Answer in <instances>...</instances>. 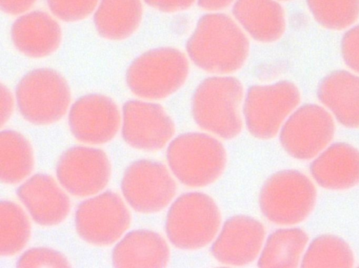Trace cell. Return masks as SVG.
Returning a JSON list of instances; mask_svg holds the SVG:
<instances>
[{"mask_svg": "<svg viewBox=\"0 0 359 268\" xmlns=\"http://www.w3.org/2000/svg\"><path fill=\"white\" fill-rule=\"evenodd\" d=\"M190 60L200 69L217 75L238 71L250 51L247 34L229 15L210 12L198 20L186 43Z\"/></svg>", "mask_w": 359, "mask_h": 268, "instance_id": "obj_1", "label": "cell"}, {"mask_svg": "<svg viewBox=\"0 0 359 268\" xmlns=\"http://www.w3.org/2000/svg\"><path fill=\"white\" fill-rule=\"evenodd\" d=\"M243 86L236 78L217 75L206 78L195 89L191 113L202 129L224 139L237 136L243 127Z\"/></svg>", "mask_w": 359, "mask_h": 268, "instance_id": "obj_2", "label": "cell"}, {"mask_svg": "<svg viewBox=\"0 0 359 268\" xmlns=\"http://www.w3.org/2000/svg\"><path fill=\"white\" fill-rule=\"evenodd\" d=\"M189 73V65L184 53L175 48L161 47L136 57L127 69L126 80L135 95L158 100L179 90Z\"/></svg>", "mask_w": 359, "mask_h": 268, "instance_id": "obj_3", "label": "cell"}, {"mask_svg": "<svg viewBox=\"0 0 359 268\" xmlns=\"http://www.w3.org/2000/svg\"><path fill=\"white\" fill-rule=\"evenodd\" d=\"M166 159L174 176L189 187H203L216 181L226 162L222 143L205 133L178 135L169 143Z\"/></svg>", "mask_w": 359, "mask_h": 268, "instance_id": "obj_4", "label": "cell"}, {"mask_svg": "<svg viewBox=\"0 0 359 268\" xmlns=\"http://www.w3.org/2000/svg\"><path fill=\"white\" fill-rule=\"evenodd\" d=\"M221 223L215 201L208 195L191 192L181 195L170 206L165 219V232L175 247L195 250L208 245Z\"/></svg>", "mask_w": 359, "mask_h": 268, "instance_id": "obj_5", "label": "cell"}, {"mask_svg": "<svg viewBox=\"0 0 359 268\" xmlns=\"http://www.w3.org/2000/svg\"><path fill=\"white\" fill-rule=\"evenodd\" d=\"M316 190L309 178L300 171L285 169L270 176L259 193V207L269 221L294 225L303 221L313 211Z\"/></svg>", "mask_w": 359, "mask_h": 268, "instance_id": "obj_6", "label": "cell"}, {"mask_svg": "<svg viewBox=\"0 0 359 268\" xmlns=\"http://www.w3.org/2000/svg\"><path fill=\"white\" fill-rule=\"evenodd\" d=\"M20 113L37 125L54 123L66 113L71 100L67 80L57 71L39 68L25 73L15 88Z\"/></svg>", "mask_w": 359, "mask_h": 268, "instance_id": "obj_7", "label": "cell"}, {"mask_svg": "<svg viewBox=\"0 0 359 268\" xmlns=\"http://www.w3.org/2000/svg\"><path fill=\"white\" fill-rule=\"evenodd\" d=\"M299 101L298 87L288 80L250 86L242 108L248 132L259 139L273 138Z\"/></svg>", "mask_w": 359, "mask_h": 268, "instance_id": "obj_8", "label": "cell"}, {"mask_svg": "<svg viewBox=\"0 0 359 268\" xmlns=\"http://www.w3.org/2000/svg\"><path fill=\"white\" fill-rule=\"evenodd\" d=\"M335 132L331 115L322 106L304 104L294 111L280 129V142L292 157L308 160L319 154Z\"/></svg>", "mask_w": 359, "mask_h": 268, "instance_id": "obj_9", "label": "cell"}, {"mask_svg": "<svg viewBox=\"0 0 359 268\" xmlns=\"http://www.w3.org/2000/svg\"><path fill=\"white\" fill-rule=\"evenodd\" d=\"M129 205L142 213H156L168 205L176 192V184L161 162L140 160L125 170L121 183Z\"/></svg>", "mask_w": 359, "mask_h": 268, "instance_id": "obj_10", "label": "cell"}, {"mask_svg": "<svg viewBox=\"0 0 359 268\" xmlns=\"http://www.w3.org/2000/svg\"><path fill=\"white\" fill-rule=\"evenodd\" d=\"M129 211L121 198L111 191L83 201L75 213V227L85 241L97 246L115 242L130 225Z\"/></svg>", "mask_w": 359, "mask_h": 268, "instance_id": "obj_11", "label": "cell"}, {"mask_svg": "<svg viewBox=\"0 0 359 268\" xmlns=\"http://www.w3.org/2000/svg\"><path fill=\"white\" fill-rule=\"evenodd\" d=\"M56 175L60 183L70 194L86 197L105 188L111 175V164L101 149L73 146L60 156Z\"/></svg>", "mask_w": 359, "mask_h": 268, "instance_id": "obj_12", "label": "cell"}, {"mask_svg": "<svg viewBox=\"0 0 359 268\" xmlns=\"http://www.w3.org/2000/svg\"><path fill=\"white\" fill-rule=\"evenodd\" d=\"M122 137L129 146L153 151L163 147L175 133V125L156 103L128 100L123 106Z\"/></svg>", "mask_w": 359, "mask_h": 268, "instance_id": "obj_13", "label": "cell"}, {"mask_svg": "<svg viewBox=\"0 0 359 268\" xmlns=\"http://www.w3.org/2000/svg\"><path fill=\"white\" fill-rule=\"evenodd\" d=\"M120 113L114 101L101 94L80 97L72 105L68 123L73 136L90 144L111 141L120 125Z\"/></svg>", "mask_w": 359, "mask_h": 268, "instance_id": "obj_14", "label": "cell"}, {"mask_svg": "<svg viewBox=\"0 0 359 268\" xmlns=\"http://www.w3.org/2000/svg\"><path fill=\"white\" fill-rule=\"evenodd\" d=\"M264 237V227L259 220L244 215L233 216L224 223L210 252L222 264L248 265L257 257Z\"/></svg>", "mask_w": 359, "mask_h": 268, "instance_id": "obj_15", "label": "cell"}, {"mask_svg": "<svg viewBox=\"0 0 359 268\" xmlns=\"http://www.w3.org/2000/svg\"><path fill=\"white\" fill-rule=\"evenodd\" d=\"M17 195L33 220L40 225H57L69 212V197L46 174L30 177L18 188Z\"/></svg>", "mask_w": 359, "mask_h": 268, "instance_id": "obj_16", "label": "cell"}, {"mask_svg": "<svg viewBox=\"0 0 359 268\" xmlns=\"http://www.w3.org/2000/svg\"><path fill=\"white\" fill-rule=\"evenodd\" d=\"M11 37L15 48L26 56L39 58L59 47L62 31L48 13L34 10L19 17L12 24Z\"/></svg>", "mask_w": 359, "mask_h": 268, "instance_id": "obj_17", "label": "cell"}, {"mask_svg": "<svg viewBox=\"0 0 359 268\" xmlns=\"http://www.w3.org/2000/svg\"><path fill=\"white\" fill-rule=\"evenodd\" d=\"M310 171L324 188L349 189L359 183V150L346 143H335L312 162Z\"/></svg>", "mask_w": 359, "mask_h": 268, "instance_id": "obj_18", "label": "cell"}, {"mask_svg": "<svg viewBox=\"0 0 359 268\" xmlns=\"http://www.w3.org/2000/svg\"><path fill=\"white\" fill-rule=\"evenodd\" d=\"M232 13L245 34L259 43L278 41L285 29V12L277 0H235Z\"/></svg>", "mask_w": 359, "mask_h": 268, "instance_id": "obj_19", "label": "cell"}, {"mask_svg": "<svg viewBox=\"0 0 359 268\" xmlns=\"http://www.w3.org/2000/svg\"><path fill=\"white\" fill-rule=\"evenodd\" d=\"M317 96L339 123L359 127V76L345 70L332 71L320 82Z\"/></svg>", "mask_w": 359, "mask_h": 268, "instance_id": "obj_20", "label": "cell"}, {"mask_svg": "<svg viewBox=\"0 0 359 268\" xmlns=\"http://www.w3.org/2000/svg\"><path fill=\"white\" fill-rule=\"evenodd\" d=\"M170 251L164 239L149 230L127 233L114 246L112 264L116 267H164Z\"/></svg>", "mask_w": 359, "mask_h": 268, "instance_id": "obj_21", "label": "cell"}, {"mask_svg": "<svg viewBox=\"0 0 359 268\" xmlns=\"http://www.w3.org/2000/svg\"><path fill=\"white\" fill-rule=\"evenodd\" d=\"M142 16L140 0H101L93 22L100 36L120 41L128 38L135 31Z\"/></svg>", "mask_w": 359, "mask_h": 268, "instance_id": "obj_22", "label": "cell"}, {"mask_svg": "<svg viewBox=\"0 0 359 268\" xmlns=\"http://www.w3.org/2000/svg\"><path fill=\"white\" fill-rule=\"evenodd\" d=\"M299 228L278 229L267 238L258 259L259 267H296L308 243Z\"/></svg>", "mask_w": 359, "mask_h": 268, "instance_id": "obj_23", "label": "cell"}, {"mask_svg": "<svg viewBox=\"0 0 359 268\" xmlns=\"http://www.w3.org/2000/svg\"><path fill=\"white\" fill-rule=\"evenodd\" d=\"M1 180L15 184L25 178L34 167L32 148L20 133L6 129L0 134Z\"/></svg>", "mask_w": 359, "mask_h": 268, "instance_id": "obj_24", "label": "cell"}, {"mask_svg": "<svg viewBox=\"0 0 359 268\" xmlns=\"http://www.w3.org/2000/svg\"><path fill=\"white\" fill-rule=\"evenodd\" d=\"M353 255L348 244L332 234L316 237L309 246L302 267H351Z\"/></svg>", "mask_w": 359, "mask_h": 268, "instance_id": "obj_25", "label": "cell"}, {"mask_svg": "<svg viewBox=\"0 0 359 268\" xmlns=\"http://www.w3.org/2000/svg\"><path fill=\"white\" fill-rule=\"evenodd\" d=\"M0 252L9 256L19 252L26 245L30 235V225L22 209L13 202L0 204Z\"/></svg>", "mask_w": 359, "mask_h": 268, "instance_id": "obj_26", "label": "cell"}, {"mask_svg": "<svg viewBox=\"0 0 359 268\" xmlns=\"http://www.w3.org/2000/svg\"><path fill=\"white\" fill-rule=\"evenodd\" d=\"M316 21L324 28L341 30L359 17V0H306Z\"/></svg>", "mask_w": 359, "mask_h": 268, "instance_id": "obj_27", "label": "cell"}, {"mask_svg": "<svg viewBox=\"0 0 359 268\" xmlns=\"http://www.w3.org/2000/svg\"><path fill=\"white\" fill-rule=\"evenodd\" d=\"M17 267H69V262L60 252L46 247H35L22 253Z\"/></svg>", "mask_w": 359, "mask_h": 268, "instance_id": "obj_28", "label": "cell"}, {"mask_svg": "<svg viewBox=\"0 0 359 268\" xmlns=\"http://www.w3.org/2000/svg\"><path fill=\"white\" fill-rule=\"evenodd\" d=\"M51 13L65 22H76L87 17L98 0H46Z\"/></svg>", "mask_w": 359, "mask_h": 268, "instance_id": "obj_29", "label": "cell"}, {"mask_svg": "<svg viewBox=\"0 0 359 268\" xmlns=\"http://www.w3.org/2000/svg\"><path fill=\"white\" fill-rule=\"evenodd\" d=\"M341 51L344 63L359 73V24L345 32L341 38Z\"/></svg>", "mask_w": 359, "mask_h": 268, "instance_id": "obj_30", "label": "cell"}, {"mask_svg": "<svg viewBox=\"0 0 359 268\" xmlns=\"http://www.w3.org/2000/svg\"><path fill=\"white\" fill-rule=\"evenodd\" d=\"M149 6L164 13H176L191 7L197 0H144Z\"/></svg>", "mask_w": 359, "mask_h": 268, "instance_id": "obj_31", "label": "cell"}, {"mask_svg": "<svg viewBox=\"0 0 359 268\" xmlns=\"http://www.w3.org/2000/svg\"><path fill=\"white\" fill-rule=\"evenodd\" d=\"M36 0H0L3 12L9 15H18L28 10Z\"/></svg>", "mask_w": 359, "mask_h": 268, "instance_id": "obj_32", "label": "cell"}, {"mask_svg": "<svg viewBox=\"0 0 359 268\" xmlns=\"http://www.w3.org/2000/svg\"><path fill=\"white\" fill-rule=\"evenodd\" d=\"M13 108V99L10 90L1 85V125L3 126L10 118Z\"/></svg>", "mask_w": 359, "mask_h": 268, "instance_id": "obj_33", "label": "cell"}, {"mask_svg": "<svg viewBox=\"0 0 359 268\" xmlns=\"http://www.w3.org/2000/svg\"><path fill=\"white\" fill-rule=\"evenodd\" d=\"M235 0H197L198 6L210 12L224 10L233 3Z\"/></svg>", "mask_w": 359, "mask_h": 268, "instance_id": "obj_34", "label": "cell"}, {"mask_svg": "<svg viewBox=\"0 0 359 268\" xmlns=\"http://www.w3.org/2000/svg\"><path fill=\"white\" fill-rule=\"evenodd\" d=\"M280 1H289V0H280Z\"/></svg>", "mask_w": 359, "mask_h": 268, "instance_id": "obj_35", "label": "cell"}]
</instances>
